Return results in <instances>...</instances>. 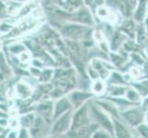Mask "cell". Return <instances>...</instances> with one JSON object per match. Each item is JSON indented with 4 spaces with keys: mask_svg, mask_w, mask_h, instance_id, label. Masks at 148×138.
<instances>
[{
    "mask_svg": "<svg viewBox=\"0 0 148 138\" xmlns=\"http://www.w3.org/2000/svg\"><path fill=\"white\" fill-rule=\"evenodd\" d=\"M88 109H89V116L91 121L96 122L100 128H103L106 131L113 135V119L112 117L105 111L103 109L96 103L95 100H89L88 102Z\"/></svg>",
    "mask_w": 148,
    "mask_h": 138,
    "instance_id": "cell-1",
    "label": "cell"
},
{
    "mask_svg": "<svg viewBox=\"0 0 148 138\" xmlns=\"http://www.w3.org/2000/svg\"><path fill=\"white\" fill-rule=\"evenodd\" d=\"M37 111L40 114H46L49 115L51 118L53 119V104L50 103L47 101H43L42 103H40L37 106Z\"/></svg>",
    "mask_w": 148,
    "mask_h": 138,
    "instance_id": "cell-19",
    "label": "cell"
},
{
    "mask_svg": "<svg viewBox=\"0 0 148 138\" xmlns=\"http://www.w3.org/2000/svg\"><path fill=\"white\" fill-rule=\"evenodd\" d=\"M42 69L38 68V67H35V66L32 65L29 67V74L35 78H40V75H42Z\"/></svg>",
    "mask_w": 148,
    "mask_h": 138,
    "instance_id": "cell-34",
    "label": "cell"
},
{
    "mask_svg": "<svg viewBox=\"0 0 148 138\" xmlns=\"http://www.w3.org/2000/svg\"><path fill=\"white\" fill-rule=\"evenodd\" d=\"M124 98L128 100L129 102L135 105H140L143 97L139 93V91L137 90L132 85H128L126 89V93Z\"/></svg>",
    "mask_w": 148,
    "mask_h": 138,
    "instance_id": "cell-14",
    "label": "cell"
},
{
    "mask_svg": "<svg viewBox=\"0 0 148 138\" xmlns=\"http://www.w3.org/2000/svg\"><path fill=\"white\" fill-rule=\"evenodd\" d=\"M2 81H3V73L0 72V84H1Z\"/></svg>",
    "mask_w": 148,
    "mask_h": 138,
    "instance_id": "cell-45",
    "label": "cell"
},
{
    "mask_svg": "<svg viewBox=\"0 0 148 138\" xmlns=\"http://www.w3.org/2000/svg\"><path fill=\"white\" fill-rule=\"evenodd\" d=\"M72 117L73 110H70L59 116L58 118L54 119V124L52 127V135H61L68 134L72 126Z\"/></svg>",
    "mask_w": 148,
    "mask_h": 138,
    "instance_id": "cell-5",
    "label": "cell"
},
{
    "mask_svg": "<svg viewBox=\"0 0 148 138\" xmlns=\"http://www.w3.org/2000/svg\"><path fill=\"white\" fill-rule=\"evenodd\" d=\"M145 112L140 105H132L121 111L120 118L131 128H135L145 121Z\"/></svg>",
    "mask_w": 148,
    "mask_h": 138,
    "instance_id": "cell-3",
    "label": "cell"
},
{
    "mask_svg": "<svg viewBox=\"0 0 148 138\" xmlns=\"http://www.w3.org/2000/svg\"><path fill=\"white\" fill-rule=\"evenodd\" d=\"M89 27L85 25L72 22L64 24L61 28V33L64 37V39L73 40V41H83L88 37Z\"/></svg>",
    "mask_w": 148,
    "mask_h": 138,
    "instance_id": "cell-4",
    "label": "cell"
},
{
    "mask_svg": "<svg viewBox=\"0 0 148 138\" xmlns=\"http://www.w3.org/2000/svg\"><path fill=\"white\" fill-rule=\"evenodd\" d=\"M25 50H27L26 47H25V45L22 44V43H14L12 45H10L9 47H8V51H9V53L13 54V55H18L19 54H21L23 51Z\"/></svg>",
    "mask_w": 148,
    "mask_h": 138,
    "instance_id": "cell-27",
    "label": "cell"
},
{
    "mask_svg": "<svg viewBox=\"0 0 148 138\" xmlns=\"http://www.w3.org/2000/svg\"><path fill=\"white\" fill-rule=\"evenodd\" d=\"M113 119V135L117 138H130L134 136L131 132V127L121 118Z\"/></svg>",
    "mask_w": 148,
    "mask_h": 138,
    "instance_id": "cell-9",
    "label": "cell"
},
{
    "mask_svg": "<svg viewBox=\"0 0 148 138\" xmlns=\"http://www.w3.org/2000/svg\"><path fill=\"white\" fill-rule=\"evenodd\" d=\"M7 5L8 8V15H14V14H18L19 12L20 8L22 7V3L17 1V0H8L7 2H5Z\"/></svg>",
    "mask_w": 148,
    "mask_h": 138,
    "instance_id": "cell-21",
    "label": "cell"
},
{
    "mask_svg": "<svg viewBox=\"0 0 148 138\" xmlns=\"http://www.w3.org/2000/svg\"><path fill=\"white\" fill-rule=\"evenodd\" d=\"M86 75L88 76V79L91 80V81L95 80V79H98V78H100L98 71H97L96 69H94L91 65H88V67L86 68Z\"/></svg>",
    "mask_w": 148,
    "mask_h": 138,
    "instance_id": "cell-31",
    "label": "cell"
},
{
    "mask_svg": "<svg viewBox=\"0 0 148 138\" xmlns=\"http://www.w3.org/2000/svg\"><path fill=\"white\" fill-rule=\"evenodd\" d=\"M17 1H19V2H21V1H23V0H17Z\"/></svg>",
    "mask_w": 148,
    "mask_h": 138,
    "instance_id": "cell-48",
    "label": "cell"
},
{
    "mask_svg": "<svg viewBox=\"0 0 148 138\" xmlns=\"http://www.w3.org/2000/svg\"><path fill=\"white\" fill-rule=\"evenodd\" d=\"M130 61H132L134 65H143L145 62V60L142 58L141 54H137V53H131L129 54V58H128Z\"/></svg>",
    "mask_w": 148,
    "mask_h": 138,
    "instance_id": "cell-29",
    "label": "cell"
},
{
    "mask_svg": "<svg viewBox=\"0 0 148 138\" xmlns=\"http://www.w3.org/2000/svg\"><path fill=\"white\" fill-rule=\"evenodd\" d=\"M128 73L131 75V76L134 79V81H139L141 80V78L144 74H143V69H141L140 65H134L132 66L129 68L128 70Z\"/></svg>",
    "mask_w": 148,
    "mask_h": 138,
    "instance_id": "cell-22",
    "label": "cell"
},
{
    "mask_svg": "<svg viewBox=\"0 0 148 138\" xmlns=\"http://www.w3.org/2000/svg\"><path fill=\"white\" fill-rule=\"evenodd\" d=\"M18 58L19 60V62L22 63V64H29V63L32 62V54H30V53L28 50H25L21 54H19L18 55Z\"/></svg>",
    "mask_w": 148,
    "mask_h": 138,
    "instance_id": "cell-30",
    "label": "cell"
},
{
    "mask_svg": "<svg viewBox=\"0 0 148 138\" xmlns=\"http://www.w3.org/2000/svg\"><path fill=\"white\" fill-rule=\"evenodd\" d=\"M91 137L92 138H110L113 137L110 133H109L108 131H106L103 128H98L92 135H91Z\"/></svg>",
    "mask_w": 148,
    "mask_h": 138,
    "instance_id": "cell-28",
    "label": "cell"
},
{
    "mask_svg": "<svg viewBox=\"0 0 148 138\" xmlns=\"http://www.w3.org/2000/svg\"><path fill=\"white\" fill-rule=\"evenodd\" d=\"M9 30H11V27L8 26V24H0V30L2 32H8Z\"/></svg>",
    "mask_w": 148,
    "mask_h": 138,
    "instance_id": "cell-42",
    "label": "cell"
},
{
    "mask_svg": "<svg viewBox=\"0 0 148 138\" xmlns=\"http://www.w3.org/2000/svg\"><path fill=\"white\" fill-rule=\"evenodd\" d=\"M96 16L98 19L108 22L109 24H114L118 21V16L114 10L105 5H99L96 8Z\"/></svg>",
    "mask_w": 148,
    "mask_h": 138,
    "instance_id": "cell-8",
    "label": "cell"
},
{
    "mask_svg": "<svg viewBox=\"0 0 148 138\" xmlns=\"http://www.w3.org/2000/svg\"><path fill=\"white\" fill-rule=\"evenodd\" d=\"M19 125H20L19 119H16L15 117H13V118L8 120V126L11 129H17Z\"/></svg>",
    "mask_w": 148,
    "mask_h": 138,
    "instance_id": "cell-37",
    "label": "cell"
},
{
    "mask_svg": "<svg viewBox=\"0 0 148 138\" xmlns=\"http://www.w3.org/2000/svg\"><path fill=\"white\" fill-rule=\"evenodd\" d=\"M54 76V70L53 68H44L42 71V75H40V81L43 83H49L53 79Z\"/></svg>",
    "mask_w": 148,
    "mask_h": 138,
    "instance_id": "cell-24",
    "label": "cell"
},
{
    "mask_svg": "<svg viewBox=\"0 0 148 138\" xmlns=\"http://www.w3.org/2000/svg\"><path fill=\"white\" fill-rule=\"evenodd\" d=\"M7 135H8L7 137L8 138H16V137H18V131H17L16 129H12V130H10Z\"/></svg>",
    "mask_w": 148,
    "mask_h": 138,
    "instance_id": "cell-40",
    "label": "cell"
},
{
    "mask_svg": "<svg viewBox=\"0 0 148 138\" xmlns=\"http://www.w3.org/2000/svg\"><path fill=\"white\" fill-rule=\"evenodd\" d=\"M148 14V0H136L134 19L136 23H143Z\"/></svg>",
    "mask_w": 148,
    "mask_h": 138,
    "instance_id": "cell-11",
    "label": "cell"
},
{
    "mask_svg": "<svg viewBox=\"0 0 148 138\" xmlns=\"http://www.w3.org/2000/svg\"><path fill=\"white\" fill-rule=\"evenodd\" d=\"M88 102L75 109L72 117V126H71V129L68 132V134L74 135L75 132H77L80 129L88 128V127L90 128L91 119L89 116Z\"/></svg>",
    "mask_w": 148,
    "mask_h": 138,
    "instance_id": "cell-2",
    "label": "cell"
},
{
    "mask_svg": "<svg viewBox=\"0 0 148 138\" xmlns=\"http://www.w3.org/2000/svg\"><path fill=\"white\" fill-rule=\"evenodd\" d=\"M30 132L29 131V128H26V127L21 126L18 130V137L20 138H27V137H30Z\"/></svg>",
    "mask_w": 148,
    "mask_h": 138,
    "instance_id": "cell-35",
    "label": "cell"
},
{
    "mask_svg": "<svg viewBox=\"0 0 148 138\" xmlns=\"http://www.w3.org/2000/svg\"><path fill=\"white\" fill-rule=\"evenodd\" d=\"M128 85H108L106 94L110 98H124Z\"/></svg>",
    "mask_w": 148,
    "mask_h": 138,
    "instance_id": "cell-15",
    "label": "cell"
},
{
    "mask_svg": "<svg viewBox=\"0 0 148 138\" xmlns=\"http://www.w3.org/2000/svg\"><path fill=\"white\" fill-rule=\"evenodd\" d=\"M135 133L138 135L139 137L142 138H148V124L145 122H141L139 125H137L135 128H134Z\"/></svg>",
    "mask_w": 148,
    "mask_h": 138,
    "instance_id": "cell-25",
    "label": "cell"
},
{
    "mask_svg": "<svg viewBox=\"0 0 148 138\" xmlns=\"http://www.w3.org/2000/svg\"><path fill=\"white\" fill-rule=\"evenodd\" d=\"M135 23L136 21L134 19V20H131V19H128L126 20L125 22L122 23L121 25V28H122V30L126 33V32H132V33H135V30H136V27H135Z\"/></svg>",
    "mask_w": 148,
    "mask_h": 138,
    "instance_id": "cell-26",
    "label": "cell"
},
{
    "mask_svg": "<svg viewBox=\"0 0 148 138\" xmlns=\"http://www.w3.org/2000/svg\"><path fill=\"white\" fill-rule=\"evenodd\" d=\"M70 110H74V107L69 100L67 96H62L61 98L57 99L53 104V120L58 118L59 116L65 113L66 111Z\"/></svg>",
    "mask_w": 148,
    "mask_h": 138,
    "instance_id": "cell-10",
    "label": "cell"
},
{
    "mask_svg": "<svg viewBox=\"0 0 148 138\" xmlns=\"http://www.w3.org/2000/svg\"><path fill=\"white\" fill-rule=\"evenodd\" d=\"M35 120H36L35 114L34 113H30V112H28V113L24 114L23 116H21L19 118L20 126H23V127H26V128L30 129L34 125Z\"/></svg>",
    "mask_w": 148,
    "mask_h": 138,
    "instance_id": "cell-20",
    "label": "cell"
},
{
    "mask_svg": "<svg viewBox=\"0 0 148 138\" xmlns=\"http://www.w3.org/2000/svg\"><path fill=\"white\" fill-rule=\"evenodd\" d=\"M68 97L69 100L72 103L74 109L78 108L83 104L88 102L93 98L94 95L91 93L90 90L88 91L86 89H74L69 91V93L66 95Z\"/></svg>",
    "mask_w": 148,
    "mask_h": 138,
    "instance_id": "cell-6",
    "label": "cell"
},
{
    "mask_svg": "<svg viewBox=\"0 0 148 138\" xmlns=\"http://www.w3.org/2000/svg\"><path fill=\"white\" fill-rule=\"evenodd\" d=\"M37 8V5L34 4L33 2H29L25 5H22L21 8H20L19 12L18 13L19 17H25L28 16L30 13H32V11Z\"/></svg>",
    "mask_w": 148,
    "mask_h": 138,
    "instance_id": "cell-23",
    "label": "cell"
},
{
    "mask_svg": "<svg viewBox=\"0 0 148 138\" xmlns=\"http://www.w3.org/2000/svg\"><path fill=\"white\" fill-rule=\"evenodd\" d=\"M144 122L148 124V110L145 111V121Z\"/></svg>",
    "mask_w": 148,
    "mask_h": 138,
    "instance_id": "cell-44",
    "label": "cell"
},
{
    "mask_svg": "<svg viewBox=\"0 0 148 138\" xmlns=\"http://www.w3.org/2000/svg\"><path fill=\"white\" fill-rule=\"evenodd\" d=\"M92 38L96 42L97 44H99V43L107 40L104 32H101V30H94L93 33H92Z\"/></svg>",
    "mask_w": 148,
    "mask_h": 138,
    "instance_id": "cell-33",
    "label": "cell"
},
{
    "mask_svg": "<svg viewBox=\"0 0 148 138\" xmlns=\"http://www.w3.org/2000/svg\"><path fill=\"white\" fill-rule=\"evenodd\" d=\"M0 126L5 127V128L8 126V120L7 117H0Z\"/></svg>",
    "mask_w": 148,
    "mask_h": 138,
    "instance_id": "cell-41",
    "label": "cell"
},
{
    "mask_svg": "<svg viewBox=\"0 0 148 138\" xmlns=\"http://www.w3.org/2000/svg\"><path fill=\"white\" fill-rule=\"evenodd\" d=\"M145 54H146V57H147V59H148V45L146 46V48H145Z\"/></svg>",
    "mask_w": 148,
    "mask_h": 138,
    "instance_id": "cell-46",
    "label": "cell"
},
{
    "mask_svg": "<svg viewBox=\"0 0 148 138\" xmlns=\"http://www.w3.org/2000/svg\"><path fill=\"white\" fill-rule=\"evenodd\" d=\"M15 91H16L17 95L20 99L26 100L32 97V88L29 84L27 82H18L16 84L15 87Z\"/></svg>",
    "mask_w": 148,
    "mask_h": 138,
    "instance_id": "cell-16",
    "label": "cell"
},
{
    "mask_svg": "<svg viewBox=\"0 0 148 138\" xmlns=\"http://www.w3.org/2000/svg\"><path fill=\"white\" fill-rule=\"evenodd\" d=\"M0 72H2L3 74H9L10 73V70L9 67L7 65V60L5 55L0 53Z\"/></svg>",
    "mask_w": 148,
    "mask_h": 138,
    "instance_id": "cell-32",
    "label": "cell"
},
{
    "mask_svg": "<svg viewBox=\"0 0 148 138\" xmlns=\"http://www.w3.org/2000/svg\"><path fill=\"white\" fill-rule=\"evenodd\" d=\"M107 89H108L107 81L101 78L92 80L89 87V90L91 93L94 95V97H99V98L106 94Z\"/></svg>",
    "mask_w": 148,
    "mask_h": 138,
    "instance_id": "cell-13",
    "label": "cell"
},
{
    "mask_svg": "<svg viewBox=\"0 0 148 138\" xmlns=\"http://www.w3.org/2000/svg\"><path fill=\"white\" fill-rule=\"evenodd\" d=\"M4 129H5V127H2V126H0V135H1L2 133H3Z\"/></svg>",
    "mask_w": 148,
    "mask_h": 138,
    "instance_id": "cell-47",
    "label": "cell"
},
{
    "mask_svg": "<svg viewBox=\"0 0 148 138\" xmlns=\"http://www.w3.org/2000/svg\"><path fill=\"white\" fill-rule=\"evenodd\" d=\"M56 6L70 13H74L82 6L84 0H53Z\"/></svg>",
    "mask_w": 148,
    "mask_h": 138,
    "instance_id": "cell-12",
    "label": "cell"
},
{
    "mask_svg": "<svg viewBox=\"0 0 148 138\" xmlns=\"http://www.w3.org/2000/svg\"><path fill=\"white\" fill-rule=\"evenodd\" d=\"M73 16L74 18L70 19V21L72 22H76L88 27H92L95 24V19L92 13H91L90 9L85 5L75 11L73 13Z\"/></svg>",
    "mask_w": 148,
    "mask_h": 138,
    "instance_id": "cell-7",
    "label": "cell"
},
{
    "mask_svg": "<svg viewBox=\"0 0 148 138\" xmlns=\"http://www.w3.org/2000/svg\"><path fill=\"white\" fill-rule=\"evenodd\" d=\"M107 84L108 85H127L123 78V74H121L119 71H117V69L111 71L109 78L107 79Z\"/></svg>",
    "mask_w": 148,
    "mask_h": 138,
    "instance_id": "cell-18",
    "label": "cell"
},
{
    "mask_svg": "<svg viewBox=\"0 0 148 138\" xmlns=\"http://www.w3.org/2000/svg\"><path fill=\"white\" fill-rule=\"evenodd\" d=\"M140 106L142 107V109L144 110V111H147L148 110V95L144 97V98L142 99Z\"/></svg>",
    "mask_w": 148,
    "mask_h": 138,
    "instance_id": "cell-39",
    "label": "cell"
},
{
    "mask_svg": "<svg viewBox=\"0 0 148 138\" xmlns=\"http://www.w3.org/2000/svg\"><path fill=\"white\" fill-rule=\"evenodd\" d=\"M4 100H5V94L3 89L0 88V102H3Z\"/></svg>",
    "mask_w": 148,
    "mask_h": 138,
    "instance_id": "cell-43",
    "label": "cell"
},
{
    "mask_svg": "<svg viewBox=\"0 0 148 138\" xmlns=\"http://www.w3.org/2000/svg\"><path fill=\"white\" fill-rule=\"evenodd\" d=\"M2 1H6V0H2Z\"/></svg>",
    "mask_w": 148,
    "mask_h": 138,
    "instance_id": "cell-50",
    "label": "cell"
},
{
    "mask_svg": "<svg viewBox=\"0 0 148 138\" xmlns=\"http://www.w3.org/2000/svg\"><path fill=\"white\" fill-rule=\"evenodd\" d=\"M109 61L115 66V68H121L126 64V58H124L121 54L110 51L109 54Z\"/></svg>",
    "mask_w": 148,
    "mask_h": 138,
    "instance_id": "cell-17",
    "label": "cell"
},
{
    "mask_svg": "<svg viewBox=\"0 0 148 138\" xmlns=\"http://www.w3.org/2000/svg\"><path fill=\"white\" fill-rule=\"evenodd\" d=\"M8 15V8H7L6 3L0 1V19L7 18Z\"/></svg>",
    "mask_w": 148,
    "mask_h": 138,
    "instance_id": "cell-36",
    "label": "cell"
},
{
    "mask_svg": "<svg viewBox=\"0 0 148 138\" xmlns=\"http://www.w3.org/2000/svg\"><path fill=\"white\" fill-rule=\"evenodd\" d=\"M32 65L33 66H35V67H38V68H40L42 69L43 66L45 65V63L43 62L42 60L40 59H38V58H34L32 60Z\"/></svg>",
    "mask_w": 148,
    "mask_h": 138,
    "instance_id": "cell-38",
    "label": "cell"
},
{
    "mask_svg": "<svg viewBox=\"0 0 148 138\" xmlns=\"http://www.w3.org/2000/svg\"><path fill=\"white\" fill-rule=\"evenodd\" d=\"M0 48H1V43H0Z\"/></svg>",
    "mask_w": 148,
    "mask_h": 138,
    "instance_id": "cell-49",
    "label": "cell"
}]
</instances>
